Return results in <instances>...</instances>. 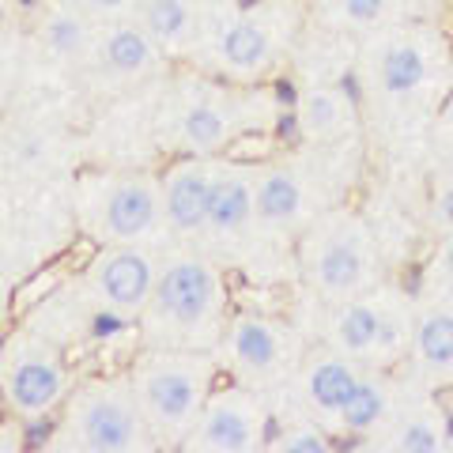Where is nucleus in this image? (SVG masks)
Returning a JSON list of instances; mask_svg holds the SVG:
<instances>
[{"instance_id": "obj_1", "label": "nucleus", "mask_w": 453, "mask_h": 453, "mask_svg": "<svg viewBox=\"0 0 453 453\" xmlns=\"http://www.w3.org/2000/svg\"><path fill=\"white\" fill-rule=\"evenodd\" d=\"M351 83L366 125L416 133L453 95V38L438 19H401L351 42Z\"/></svg>"}, {"instance_id": "obj_2", "label": "nucleus", "mask_w": 453, "mask_h": 453, "mask_svg": "<svg viewBox=\"0 0 453 453\" xmlns=\"http://www.w3.org/2000/svg\"><path fill=\"white\" fill-rule=\"evenodd\" d=\"M283 121V98L273 83H234L204 68L174 65L151 113L159 159L174 155H234L250 136H273Z\"/></svg>"}, {"instance_id": "obj_3", "label": "nucleus", "mask_w": 453, "mask_h": 453, "mask_svg": "<svg viewBox=\"0 0 453 453\" xmlns=\"http://www.w3.org/2000/svg\"><path fill=\"white\" fill-rule=\"evenodd\" d=\"M310 35L306 0H204L186 65L234 83H273Z\"/></svg>"}, {"instance_id": "obj_4", "label": "nucleus", "mask_w": 453, "mask_h": 453, "mask_svg": "<svg viewBox=\"0 0 453 453\" xmlns=\"http://www.w3.org/2000/svg\"><path fill=\"white\" fill-rule=\"evenodd\" d=\"M231 314V268L201 246H166L155 291L133 329V348L216 356Z\"/></svg>"}, {"instance_id": "obj_5", "label": "nucleus", "mask_w": 453, "mask_h": 453, "mask_svg": "<svg viewBox=\"0 0 453 453\" xmlns=\"http://www.w3.org/2000/svg\"><path fill=\"white\" fill-rule=\"evenodd\" d=\"M68 211L91 246H170L159 166L80 163L68 178Z\"/></svg>"}, {"instance_id": "obj_6", "label": "nucleus", "mask_w": 453, "mask_h": 453, "mask_svg": "<svg viewBox=\"0 0 453 453\" xmlns=\"http://www.w3.org/2000/svg\"><path fill=\"white\" fill-rule=\"evenodd\" d=\"M291 265L310 306H336L386 280L378 226L356 204L336 201L295 238Z\"/></svg>"}, {"instance_id": "obj_7", "label": "nucleus", "mask_w": 453, "mask_h": 453, "mask_svg": "<svg viewBox=\"0 0 453 453\" xmlns=\"http://www.w3.org/2000/svg\"><path fill=\"white\" fill-rule=\"evenodd\" d=\"M348 159H359V148L310 151L291 148L257 159V226L268 253H288L310 223L329 204L344 201L351 174H340Z\"/></svg>"}, {"instance_id": "obj_8", "label": "nucleus", "mask_w": 453, "mask_h": 453, "mask_svg": "<svg viewBox=\"0 0 453 453\" xmlns=\"http://www.w3.org/2000/svg\"><path fill=\"white\" fill-rule=\"evenodd\" d=\"M46 453H163L133 393L129 371H103L76 381L50 419Z\"/></svg>"}, {"instance_id": "obj_9", "label": "nucleus", "mask_w": 453, "mask_h": 453, "mask_svg": "<svg viewBox=\"0 0 453 453\" xmlns=\"http://www.w3.org/2000/svg\"><path fill=\"white\" fill-rule=\"evenodd\" d=\"M125 371H129L140 412H144L159 449L181 453L189 431L196 427V416L223 378L216 356L211 351L133 348Z\"/></svg>"}, {"instance_id": "obj_10", "label": "nucleus", "mask_w": 453, "mask_h": 453, "mask_svg": "<svg viewBox=\"0 0 453 453\" xmlns=\"http://www.w3.org/2000/svg\"><path fill=\"white\" fill-rule=\"evenodd\" d=\"M416 303V291H408L393 280H381L348 303L314 306L318 325L310 340H321V344L344 351L348 359L363 366L401 371L408 344H412Z\"/></svg>"}, {"instance_id": "obj_11", "label": "nucleus", "mask_w": 453, "mask_h": 453, "mask_svg": "<svg viewBox=\"0 0 453 453\" xmlns=\"http://www.w3.org/2000/svg\"><path fill=\"white\" fill-rule=\"evenodd\" d=\"M76 381L80 371L73 366V351L27 321L8 325L0 336V396L12 419L23 427H50Z\"/></svg>"}, {"instance_id": "obj_12", "label": "nucleus", "mask_w": 453, "mask_h": 453, "mask_svg": "<svg viewBox=\"0 0 453 453\" xmlns=\"http://www.w3.org/2000/svg\"><path fill=\"white\" fill-rule=\"evenodd\" d=\"M306 348L310 336L295 318L238 306L216 348V363L223 378L242 381V386H253L261 393H276L291 381Z\"/></svg>"}, {"instance_id": "obj_13", "label": "nucleus", "mask_w": 453, "mask_h": 453, "mask_svg": "<svg viewBox=\"0 0 453 453\" xmlns=\"http://www.w3.org/2000/svg\"><path fill=\"white\" fill-rule=\"evenodd\" d=\"M170 73H174V61L155 46L151 35L136 19H110L98 23V35L73 91L76 103L95 110L148 91L155 83H163Z\"/></svg>"}, {"instance_id": "obj_14", "label": "nucleus", "mask_w": 453, "mask_h": 453, "mask_svg": "<svg viewBox=\"0 0 453 453\" xmlns=\"http://www.w3.org/2000/svg\"><path fill=\"white\" fill-rule=\"evenodd\" d=\"M253 186H257V159L246 155H223L216 189L208 201L201 246L231 273H250L257 257H265V238L257 226V201H253Z\"/></svg>"}, {"instance_id": "obj_15", "label": "nucleus", "mask_w": 453, "mask_h": 453, "mask_svg": "<svg viewBox=\"0 0 453 453\" xmlns=\"http://www.w3.org/2000/svg\"><path fill=\"white\" fill-rule=\"evenodd\" d=\"M27 53H31V88L27 91H65L76 98V76L91 53L98 19L80 0H38L23 16Z\"/></svg>"}, {"instance_id": "obj_16", "label": "nucleus", "mask_w": 453, "mask_h": 453, "mask_svg": "<svg viewBox=\"0 0 453 453\" xmlns=\"http://www.w3.org/2000/svg\"><path fill=\"white\" fill-rule=\"evenodd\" d=\"M163 265L159 246H91L73 283L95 314L118 329H136Z\"/></svg>"}, {"instance_id": "obj_17", "label": "nucleus", "mask_w": 453, "mask_h": 453, "mask_svg": "<svg viewBox=\"0 0 453 453\" xmlns=\"http://www.w3.org/2000/svg\"><path fill=\"white\" fill-rule=\"evenodd\" d=\"M366 371H371V366L348 359L344 351L321 344V340H310L306 356L295 366L291 381L283 389H276L273 396L291 408H299L306 416H314L340 442V438H344V419L363 389Z\"/></svg>"}, {"instance_id": "obj_18", "label": "nucleus", "mask_w": 453, "mask_h": 453, "mask_svg": "<svg viewBox=\"0 0 453 453\" xmlns=\"http://www.w3.org/2000/svg\"><path fill=\"white\" fill-rule=\"evenodd\" d=\"M268 434H273V393L226 378L211 389L181 453H268Z\"/></svg>"}, {"instance_id": "obj_19", "label": "nucleus", "mask_w": 453, "mask_h": 453, "mask_svg": "<svg viewBox=\"0 0 453 453\" xmlns=\"http://www.w3.org/2000/svg\"><path fill=\"white\" fill-rule=\"evenodd\" d=\"M291 125L299 148L310 151H340L363 148L366 113L356 83H340L336 76H310L291 98Z\"/></svg>"}, {"instance_id": "obj_20", "label": "nucleus", "mask_w": 453, "mask_h": 453, "mask_svg": "<svg viewBox=\"0 0 453 453\" xmlns=\"http://www.w3.org/2000/svg\"><path fill=\"white\" fill-rule=\"evenodd\" d=\"M223 155H174L159 163V186H163V216L170 231V246H196L204 231L208 201L216 189Z\"/></svg>"}, {"instance_id": "obj_21", "label": "nucleus", "mask_w": 453, "mask_h": 453, "mask_svg": "<svg viewBox=\"0 0 453 453\" xmlns=\"http://www.w3.org/2000/svg\"><path fill=\"white\" fill-rule=\"evenodd\" d=\"M404 374V371H401ZM366 449L381 453H449L453 449V423L434 389L419 386L404 374V393L389 423Z\"/></svg>"}, {"instance_id": "obj_22", "label": "nucleus", "mask_w": 453, "mask_h": 453, "mask_svg": "<svg viewBox=\"0 0 453 453\" xmlns=\"http://www.w3.org/2000/svg\"><path fill=\"white\" fill-rule=\"evenodd\" d=\"M310 31L356 42L401 19H438L434 0H306Z\"/></svg>"}, {"instance_id": "obj_23", "label": "nucleus", "mask_w": 453, "mask_h": 453, "mask_svg": "<svg viewBox=\"0 0 453 453\" xmlns=\"http://www.w3.org/2000/svg\"><path fill=\"white\" fill-rule=\"evenodd\" d=\"M401 371L434 393L453 386V306L434 299L416 303L412 344H408Z\"/></svg>"}, {"instance_id": "obj_24", "label": "nucleus", "mask_w": 453, "mask_h": 453, "mask_svg": "<svg viewBox=\"0 0 453 453\" xmlns=\"http://www.w3.org/2000/svg\"><path fill=\"white\" fill-rule=\"evenodd\" d=\"M133 19L144 27L170 61L186 65L196 50V35H201L204 0H140Z\"/></svg>"}, {"instance_id": "obj_25", "label": "nucleus", "mask_w": 453, "mask_h": 453, "mask_svg": "<svg viewBox=\"0 0 453 453\" xmlns=\"http://www.w3.org/2000/svg\"><path fill=\"white\" fill-rule=\"evenodd\" d=\"M340 442L321 427L314 416L283 404L273 396V434H268V453H333Z\"/></svg>"}, {"instance_id": "obj_26", "label": "nucleus", "mask_w": 453, "mask_h": 453, "mask_svg": "<svg viewBox=\"0 0 453 453\" xmlns=\"http://www.w3.org/2000/svg\"><path fill=\"white\" fill-rule=\"evenodd\" d=\"M31 88V53H27V27L16 12L0 27V118L19 103Z\"/></svg>"}, {"instance_id": "obj_27", "label": "nucleus", "mask_w": 453, "mask_h": 453, "mask_svg": "<svg viewBox=\"0 0 453 453\" xmlns=\"http://www.w3.org/2000/svg\"><path fill=\"white\" fill-rule=\"evenodd\" d=\"M427 226L431 234L453 231V148H442L427 178Z\"/></svg>"}, {"instance_id": "obj_28", "label": "nucleus", "mask_w": 453, "mask_h": 453, "mask_svg": "<svg viewBox=\"0 0 453 453\" xmlns=\"http://www.w3.org/2000/svg\"><path fill=\"white\" fill-rule=\"evenodd\" d=\"M434 276H453V231L434 234V246L419 268V280H434Z\"/></svg>"}, {"instance_id": "obj_29", "label": "nucleus", "mask_w": 453, "mask_h": 453, "mask_svg": "<svg viewBox=\"0 0 453 453\" xmlns=\"http://www.w3.org/2000/svg\"><path fill=\"white\" fill-rule=\"evenodd\" d=\"M19 276L4 257H0V336L8 333L12 318H16V295H19Z\"/></svg>"}, {"instance_id": "obj_30", "label": "nucleus", "mask_w": 453, "mask_h": 453, "mask_svg": "<svg viewBox=\"0 0 453 453\" xmlns=\"http://www.w3.org/2000/svg\"><path fill=\"white\" fill-rule=\"evenodd\" d=\"M80 4L88 8L98 23H110V19H133L140 0H80Z\"/></svg>"}, {"instance_id": "obj_31", "label": "nucleus", "mask_w": 453, "mask_h": 453, "mask_svg": "<svg viewBox=\"0 0 453 453\" xmlns=\"http://www.w3.org/2000/svg\"><path fill=\"white\" fill-rule=\"evenodd\" d=\"M416 295H419V299H434V303H446V306H453V276L419 280V283H416Z\"/></svg>"}, {"instance_id": "obj_32", "label": "nucleus", "mask_w": 453, "mask_h": 453, "mask_svg": "<svg viewBox=\"0 0 453 453\" xmlns=\"http://www.w3.org/2000/svg\"><path fill=\"white\" fill-rule=\"evenodd\" d=\"M16 12H19V8H16V0H0V27H4L12 16H16Z\"/></svg>"}, {"instance_id": "obj_33", "label": "nucleus", "mask_w": 453, "mask_h": 453, "mask_svg": "<svg viewBox=\"0 0 453 453\" xmlns=\"http://www.w3.org/2000/svg\"><path fill=\"white\" fill-rule=\"evenodd\" d=\"M4 416H8V412H4V396H0V419H4Z\"/></svg>"}, {"instance_id": "obj_34", "label": "nucleus", "mask_w": 453, "mask_h": 453, "mask_svg": "<svg viewBox=\"0 0 453 453\" xmlns=\"http://www.w3.org/2000/svg\"><path fill=\"white\" fill-rule=\"evenodd\" d=\"M449 38H453V27H449ZM449 98H453V95H449Z\"/></svg>"}]
</instances>
